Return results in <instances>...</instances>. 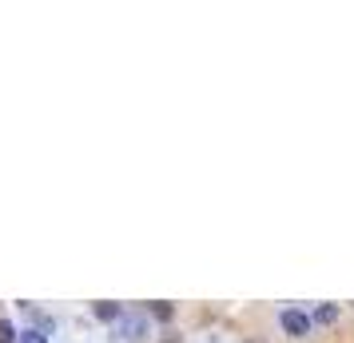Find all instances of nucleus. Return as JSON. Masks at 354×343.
I'll list each match as a JSON object with an SVG mask.
<instances>
[{
	"label": "nucleus",
	"mask_w": 354,
	"mask_h": 343,
	"mask_svg": "<svg viewBox=\"0 0 354 343\" xmlns=\"http://www.w3.org/2000/svg\"><path fill=\"white\" fill-rule=\"evenodd\" d=\"M151 315H156V319H160V324H171V319H176V308H171V304H167V299H156V304H151Z\"/></svg>",
	"instance_id": "nucleus-5"
},
{
	"label": "nucleus",
	"mask_w": 354,
	"mask_h": 343,
	"mask_svg": "<svg viewBox=\"0 0 354 343\" xmlns=\"http://www.w3.org/2000/svg\"><path fill=\"white\" fill-rule=\"evenodd\" d=\"M338 319V304H319V308L310 311V324L315 327H330Z\"/></svg>",
	"instance_id": "nucleus-4"
},
{
	"label": "nucleus",
	"mask_w": 354,
	"mask_h": 343,
	"mask_svg": "<svg viewBox=\"0 0 354 343\" xmlns=\"http://www.w3.org/2000/svg\"><path fill=\"white\" fill-rule=\"evenodd\" d=\"M115 327H120V335H124L128 343H144L147 335H151V324H147L144 311H124Z\"/></svg>",
	"instance_id": "nucleus-1"
},
{
	"label": "nucleus",
	"mask_w": 354,
	"mask_h": 343,
	"mask_svg": "<svg viewBox=\"0 0 354 343\" xmlns=\"http://www.w3.org/2000/svg\"><path fill=\"white\" fill-rule=\"evenodd\" d=\"M92 315H96L100 324H120L124 308H120V304H112V299H100V304H92Z\"/></svg>",
	"instance_id": "nucleus-3"
},
{
	"label": "nucleus",
	"mask_w": 354,
	"mask_h": 343,
	"mask_svg": "<svg viewBox=\"0 0 354 343\" xmlns=\"http://www.w3.org/2000/svg\"><path fill=\"white\" fill-rule=\"evenodd\" d=\"M279 327L287 331L290 340H306L315 324H310V315H306L303 308H283V311H279Z\"/></svg>",
	"instance_id": "nucleus-2"
},
{
	"label": "nucleus",
	"mask_w": 354,
	"mask_h": 343,
	"mask_svg": "<svg viewBox=\"0 0 354 343\" xmlns=\"http://www.w3.org/2000/svg\"><path fill=\"white\" fill-rule=\"evenodd\" d=\"M0 343H20L17 327H12V319H0Z\"/></svg>",
	"instance_id": "nucleus-6"
},
{
	"label": "nucleus",
	"mask_w": 354,
	"mask_h": 343,
	"mask_svg": "<svg viewBox=\"0 0 354 343\" xmlns=\"http://www.w3.org/2000/svg\"><path fill=\"white\" fill-rule=\"evenodd\" d=\"M20 343H48V335L40 327H28V331H20Z\"/></svg>",
	"instance_id": "nucleus-7"
}]
</instances>
